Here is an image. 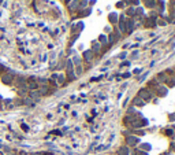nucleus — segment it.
Instances as JSON below:
<instances>
[{"label":"nucleus","mask_w":175,"mask_h":155,"mask_svg":"<svg viewBox=\"0 0 175 155\" xmlns=\"http://www.w3.org/2000/svg\"><path fill=\"white\" fill-rule=\"evenodd\" d=\"M12 80H14V74H12L11 71L7 73V74H4V75H3V78H2V81H3L4 84H7V85L12 83Z\"/></svg>","instance_id":"obj_1"},{"label":"nucleus","mask_w":175,"mask_h":155,"mask_svg":"<svg viewBox=\"0 0 175 155\" xmlns=\"http://www.w3.org/2000/svg\"><path fill=\"white\" fill-rule=\"evenodd\" d=\"M2 70H3V66H2V65H0V71H2Z\"/></svg>","instance_id":"obj_2"},{"label":"nucleus","mask_w":175,"mask_h":155,"mask_svg":"<svg viewBox=\"0 0 175 155\" xmlns=\"http://www.w3.org/2000/svg\"><path fill=\"white\" fill-rule=\"evenodd\" d=\"M21 155H26V154H25V152H21Z\"/></svg>","instance_id":"obj_3"},{"label":"nucleus","mask_w":175,"mask_h":155,"mask_svg":"<svg viewBox=\"0 0 175 155\" xmlns=\"http://www.w3.org/2000/svg\"><path fill=\"white\" fill-rule=\"evenodd\" d=\"M0 99H2V98H0Z\"/></svg>","instance_id":"obj_4"}]
</instances>
